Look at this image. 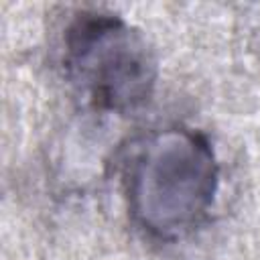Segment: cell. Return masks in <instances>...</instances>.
Returning a JSON list of instances; mask_svg holds the SVG:
<instances>
[{
	"label": "cell",
	"mask_w": 260,
	"mask_h": 260,
	"mask_svg": "<svg viewBox=\"0 0 260 260\" xmlns=\"http://www.w3.org/2000/svg\"><path fill=\"white\" fill-rule=\"evenodd\" d=\"M217 181L219 169L209 140L187 128L150 132L124 158L128 211L140 230L158 240L193 232L213 207Z\"/></svg>",
	"instance_id": "1"
},
{
	"label": "cell",
	"mask_w": 260,
	"mask_h": 260,
	"mask_svg": "<svg viewBox=\"0 0 260 260\" xmlns=\"http://www.w3.org/2000/svg\"><path fill=\"white\" fill-rule=\"evenodd\" d=\"M63 65L69 81L102 112L138 110L156 83V61L146 39L110 12H79L69 22Z\"/></svg>",
	"instance_id": "2"
}]
</instances>
